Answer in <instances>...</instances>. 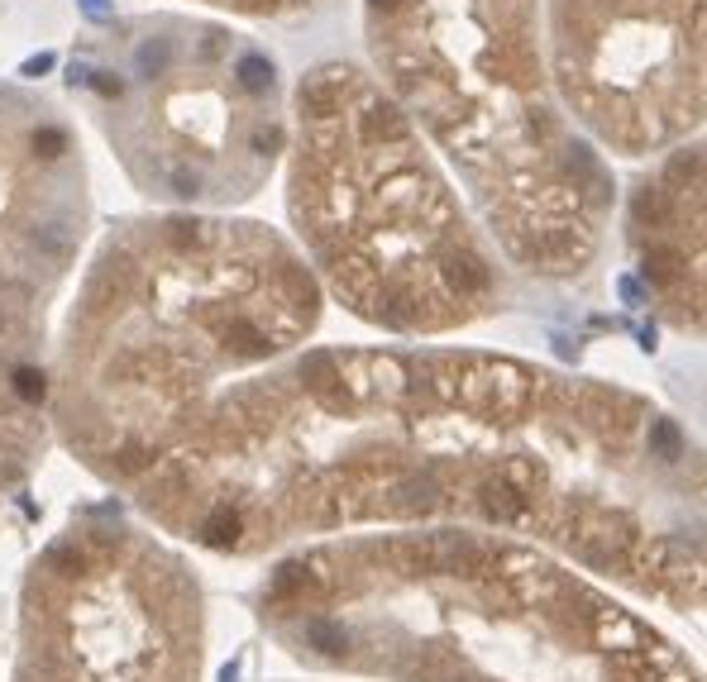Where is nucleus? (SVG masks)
Segmentation results:
<instances>
[{
    "label": "nucleus",
    "mask_w": 707,
    "mask_h": 682,
    "mask_svg": "<svg viewBox=\"0 0 707 682\" xmlns=\"http://www.w3.org/2000/svg\"><path fill=\"white\" fill-rule=\"evenodd\" d=\"M640 277L679 330L702 325V143L660 153L655 177L631 196Z\"/></svg>",
    "instance_id": "6"
},
{
    "label": "nucleus",
    "mask_w": 707,
    "mask_h": 682,
    "mask_svg": "<svg viewBox=\"0 0 707 682\" xmlns=\"http://www.w3.org/2000/svg\"><path fill=\"white\" fill-rule=\"evenodd\" d=\"M306 645H311V649H321V654H340V649H349V630L321 615V621H311V625H306Z\"/></svg>",
    "instance_id": "9"
},
{
    "label": "nucleus",
    "mask_w": 707,
    "mask_h": 682,
    "mask_svg": "<svg viewBox=\"0 0 707 682\" xmlns=\"http://www.w3.org/2000/svg\"><path fill=\"white\" fill-rule=\"evenodd\" d=\"M311 587V568L306 563H287V568H278V578H273V596L282 602V596H297V592H306Z\"/></svg>",
    "instance_id": "11"
},
{
    "label": "nucleus",
    "mask_w": 707,
    "mask_h": 682,
    "mask_svg": "<svg viewBox=\"0 0 707 682\" xmlns=\"http://www.w3.org/2000/svg\"><path fill=\"white\" fill-rule=\"evenodd\" d=\"M196 535L211 544V549H239L244 535H248V525H244V510H235L230 501H216L211 510H206V520Z\"/></svg>",
    "instance_id": "8"
},
{
    "label": "nucleus",
    "mask_w": 707,
    "mask_h": 682,
    "mask_svg": "<svg viewBox=\"0 0 707 682\" xmlns=\"http://www.w3.org/2000/svg\"><path fill=\"white\" fill-rule=\"evenodd\" d=\"M48 568H53V572H62V578H72V572L87 568V553H81L77 544H58V549L48 553Z\"/></svg>",
    "instance_id": "12"
},
{
    "label": "nucleus",
    "mask_w": 707,
    "mask_h": 682,
    "mask_svg": "<svg viewBox=\"0 0 707 682\" xmlns=\"http://www.w3.org/2000/svg\"><path fill=\"white\" fill-rule=\"evenodd\" d=\"M10 387H15V396L25 401V406H38V401L48 396V377L38 372V368H15V377H10Z\"/></svg>",
    "instance_id": "10"
},
{
    "label": "nucleus",
    "mask_w": 707,
    "mask_h": 682,
    "mask_svg": "<svg viewBox=\"0 0 707 682\" xmlns=\"http://www.w3.org/2000/svg\"><path fill=\"white\" fill-rule=\"evenodd\" d=\"M316 315V277L263 225H130L100 248L72 310V439L115 477H149L216 372L292 349Z\"/></svg>",
    "instance_id": "1"
},
{
    "label": "nucleus",
    "mask_w": 707,
    "mask_h": 682,
    "mask_svg": "<svg viewBox=\"0 0 707 682\" xmlns=\"http://www.w3.org/2000/svg\"><path fill=\"white\" fill-rule=\"evenodd\" d=\"M192 5H211L220 15H235V19H268V25H282V19H301V15L325 10L330 0H192Z\"/></svg>",
    "instance_id": "7"
},
{
    "label": "nucleus",
    "mask_w": 707,
    "mask_h": 682,
    "mask_svg": "<svg viewBox=\"0 0 707 682\" xmlns=\"http://www.w3.org/2000/svg\"><path fill=\"white\" fill-rule=\"evenodd\" d=\"M702 0H540L545 68L597 153L660 158L702 130Z\"/></svg>",
    "instance_id": "5"
},
{
    "label": "nucleus",
    "mask_w": 707,
    "mask_h": 682,
    "mask_svg": "<svg viewBox=\"0 0 707 682\" xmlns=\"http://www.w3.org/2000/svg\"><path fill=\"white\" fill-rule=\"evenodd\" d=\"M68 87L149 196L244 201L287 153V91L259 38L196 15H130L81 44Z\"/></svg>",
    "instance_id": "4"
},
{
    "label": "nucleus",
    "mask_w": 707,
    "mask_h": 682,
    "mask_svg": "<svg viewBox=\"0 0 707 682\" xmlns=\"http://www.w3.org/2000/svg\"><path fill=\"white\" fill-rule=\"evenodd\" d=\"M287 210L330 291L378 330H454L497 301V268L459 191L383 81L349 58L316 62L292 87Z\"/></svg>",
    "instance_id": "3"
},
{
    "label": "nucleus",
    "mask_w": 707,
    "mask_h": 682,
    "mask_svg": "<svg viewBox=\"0 0 707 682\" xmlns=\"http://www.w3.org/2000/svg\"><path fill=\"white\" fill-rule=\"evenodd\" d=\"M364 44L516 263L545 277L593 263L617 186L554 96L540 0H364Z\"/></svg>",
    "instance_id": "2"
}]
</instances>
